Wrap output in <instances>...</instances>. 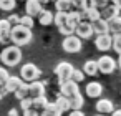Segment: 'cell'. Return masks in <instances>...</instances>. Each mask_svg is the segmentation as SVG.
Here are the masks:
<instances>
[{
  "label": "cell",
  "instance_id": "ffe728a7",
  "mask_svg": "<svg viewBox=\"0 0 121 116\" xmlns=\"http://www.w3.org/2000/svg\"><path fill=\"white\" fill-rule=\"evenodd\" d=\"M83 73H85V76H95L98 73V63H96V60H88L83 65Z\"/></svg>",
  "mask_w": 121,
  "mask_h": 116
},
{
  "label": "cell",
  "instance_id": "d6a6232c",
  "mask_svg": "<svg viewBox=\"0 0 121 116\" xmlns=\"http://www.w3.org/2000/svg\"><path fill=\"white\" fill-rule=\"evenodd\" d=\"M60 30V33L63 35V37H70V35H75V27H71L70 23H66V25H63L61 28H58Z\"/></svg>",
  "mask_w": 121,
  "mask_h": 116
},
{
  "label": "cell",
  "instance_id": "836d02e7",
  "mask_svg": "<svg viewBox=\"0 0 121 116\" xmlns=\"http://www.w3.org/2000/svg\"><path fill=\"white\" fill-rule=\"evenodd\" d=\"M108 4H109V0H90V7H95L98 10L104 9Z\"/></svg>",
  "mask_w": 121,
  "mask_h": 116
},
{
  "label": "cell",
  "instance_id": "d6986e66",
  "mask_svg": "<svg viewBox=\"0 0 121 116\" xmlns=\"http://www.w3.org/2000/svg\"><path fill=\"white\" fill-rule=\"evenodd\" d=\"M53 4H55V10L61 13H70L73 10L71 0H53Z\"/></svg>",
  "mask_w": 121,
  "mask_h": 116
},
{
  "label": "cell",
  "instance_id": "9a60e30c",
  "mask_svg": "<svg viewBox=\"0 0 121 116\" xmlns=\"http://www.w3.org/2000/svg\"><path fill=\"white\" fill-rule=\"evenodd\" d=\"M22 85H23V80H22L20 76H9V80H7V83L4 85V88H5L7 93H15Z\"/></svg>",
  "mask_w": 121,
  "mask_h": 116
},
{
  "label": "cell",
  "instance_id": "7c38bea8",
  "mask_svg": "<svg viewBox=\"0 0 121 116\" xmlns=\"http://www.w3.org/2000/svg\"><path fill=\"white\" fill-rule=\"evenodd\" d=\"M96 113L98 114H111L113 111H114V104H113V101L111 99H106V98H101V99H98V103H96Z\"/></svg>",
  "mask_w": 121,
  "mask_h": 116
},
{
  "label": "cell",
  "instance_id": "74e56055",
  "mask_svg": "<svg viewBox=\"0 0 121 116\" xmlns=\"http://www.w3.org/2000/svg\"><path fill=\"white\" fill-rule=\"evenodd\" d=\"M7 20H9V23H10L12 27H17V25H20V17H18V15H15V13H13V15H10Z\"/></svg>",
  "mask_w": 121,
  "mask_h": 116
},
{
  "label": "cell",
  "instance_id": "c3c4849f",
  "mask_svg": "<svg viewBox=\"0 0 121 116\" xmlns=\"http://www.w3.org/2000/svg\"><path fill=\"white\" fill-rule=\"evenodd\" d=\"M2 98H4V95H2V93H0V99H2Z\"/></svg>",
  "mask_w": 121,
  "mask_h": 116
},
{
  "label": "cell",
  "instance_id": "60d3db41",
  "mask_svg": "<svg viewBox=\"0 0 121 116\" xmlns=\"http://www.w3.org/2000/svg\"><path fill=\"white\" fill-rule=\"evenodd\" d=\"M68 116H85V114H83V111H81V109H71Z\"/></svg>",
  "mask_w": 121,
  "mask_h": 116
},
{
  "label": "cell",
  "instance_id": "4dcf8cb0",
  "mask_svg": "<svg viewBox=\"0 0 121 116\" xmlns=\"http://www.w3.org/2000/svg\"><path fill=\"white\" fill-rule=\"evenodd\" d=\"M70 104H71V109H81V106L85 104L83 95L80 93V95H76L75 98H71V99H70Z\"/></svg>",
  "mask_w": 121,
  "mask_h": 116
},
{
  "label": "cell",
  "instance_id": "484cf974",
  "mask_svg": "<svg viewBox=\"0 0 121 116\" xmlns=\"http://www.w3.org/2000/svg\"><path fill=\"white\" fill-rule=\"evenodd\" d=\"M53 23H55L58 28H61L63 25H66V23H68V13L56 12V13H55V17H53Z\"/></svg>",
  "mask_w": 121,
  "mask_h": 116
},
{
  "label": "cell",
  "instance_id": "f6af8a7d",
  "mask_svg": "<svg viewBox=\"0 0 121 116\" xmlns=\"http://www.w3.org/2000/svg\"><path fill=\"white\" fill-rule=\"evenodd\" d=\"M38 2H40L42 5H45V4H50V2H52V0H38Z\"/></svg>",
  "mask_w": 121,
  "mask_h": 116
},
{
  "label": "cell",
  "instance_id": "b9f144b4",
  "mask_svg": "<svg viewBox=\"0 0 121 116\" xmlns=\"http://www.w3.org/2000/svg\"><path fill=\"white\" fill-rule=\"evenodd\" d=\"M109 4H111V5H114L118 10H121V0H109Z\"/></svg>",
  "mask_w": 121,
  "mask_h": 116
},
{
  "label": "cell",
  "instance_id": "ac0fdd59",
  "mask_svg": "<svg viewBox=\"0 0 121 116\" xmlns=\"http://www.w3.org/2000/svg\"><path fill=\"white\" fill-rule=\"evenodd\" d=\"M81 13H83V20H86V22H90V23H93V22H96V20L101 18L99 10L95 9V7H88V9H86L85 12H81Z\"/></svg>",
  "mask_w": 121,
  "mask_h": 116
},
{
  "label": "cell",
  "instance_id": "bcb514c9",
  "mask_svg": "<svg viewBox=\"0 0 121 116\" xmlns=\"http://www.w3.org/2000/svg\"><path fill=\"white\" fill-rule=\"evenodd\" d=\"M118 66H119V70H121V55H119V58H118Z\"/></svg>",
  "mask_w": 121,
  "mask_h": 116
},
{
  "label": "cell",
  "instance_id": "ba28073f",
  "mask_svg": "<svg viewBox=\"0 0 121 116\" xmlns=\"http://www.w3.org/2000/svg\"><path fill=\"white\" fill-rule=\"evenodd\" d=\"M95 47L99 52H108L113 48V37L109 33H103V35H96L95 38Z\"/></svg>",
  "mask_w": 121,
  "mask_h": 116
},
{
  "label": "cell",
  "instance_id": "681fc988",
  "mask_svg": "<svg viewBox=\"0 0 121 116\" xmlns=\"http://www.w3.org/2000/svg\"><path fill=\"white\" fill-rule=\"evenodd\" d=\"M23 2H27V0H23Z\"/></svg>",
  "mask_w": 121,
  "mask_h": 116
},
{
  "label": "cell",
  "instance_id": "30bf717a",
  "mask_svg": "<svg viewBox=\"0 0 121 116\" xmlns=\"http://www.w3.org/2000/svg\"><path fill=\"white\" fill-rule=\"evenodd\" d=\"M45 96V85L40 83V81H33V83H28V99H38Z\"/></svg>",
  "mask_w": 121,
  "mask_h": 116
},
{
  "label": "cell",
  "instance_id": "d590c367",
  "mask_svg": "<svg viewBox=\"0 0 121 116\" xmlns=\"http://www.w3.org/2000/svg\"><path fill=\"white\" fill-rule=\"evenodd\" d=\"M113 50L118 55H121V33L116 35V37H113Z\"/></svg>",
  "mask_w": 121,
  "mask_h": 116
},
{
  "label": "cell",
  "instance_id": "7dc6e473",
  "mask_svg": "<svg viewBox=\"0 0 121 116\" xmlns=\"http://www.w3.org/2000/svg\"><path fill=\"white\" fill-rule=\"evenodd\" d=\"M95 116H108V114H98V113H96V114H95Z\"/></svg>",
  "mask_w": 121,
  "mask_h": 116
},
{
  "label": "cell",
  "instance_id": "6da1fadb",
  "mask_svg": "<svg viewBox=\"0 0 121 116\" xmlns=\"http://www.w3.org/2000/svg\"><path fill=\"white\" fill-rule=\"evenodd\" d=\"M32 38H33V33H32L30 28H25V27H22V25L12 27V33H10V42H12V45L22 48V47L28 45V43L32 42Z\"/></svg>",
  "mask_w": 121,
  "mask_h": 116
},
{
  "label": "cell",
  "instance_id": "7bdbcfd3",
  "mask_svg": "<svg viewBox=\"0 0 121 116\" xmlns=\"http://www.w3.org/2000/svg\"><path fill=\"white\" fill-rule=\"evenodd\" d=\"M9 116H18V109H17V108H12V109L9 111Z\"/></svg>",
  "mask_w": 121,
  "mask_h": 116
},
{
  "label": "cell",
  "instance_id": "f1b7e54d",
  "mask_svg": "<svg viewBox=\"0 0 121 116\" xmlns=\"http://www.w3.org/2000/svg\"><path fill=\"white\" fill-rule=\"evenodd\" d=\"M15 98L18 99V101H22V99H25V98H28V83H23L15 93Z\"/></svg>",
  "mask_w": 121,
  "mask_h": 116
},
{
  "label": "cell",
  "instance_id": "e575fe53",
  "mask_svg": "<svg viewBox=\"0 0 121 116\" xmlns=\"http://www.w3.org/2000/svg\"><path fill=\"white\" fill-rule=\"evenodd\" d=\"M71 80H73L75 83L85 81V73H83V70H76V68H75V71H73V75H71Z\"/></svg>",
  "mask_w": 121,
  "mask_h": 116
},
{
  "label": "cell",
  "instance_id": "7402d4cb",
  "mask_svg": "<svg viewBox=\"0 0 121 116\" xmlns=\"http://www.w3.org/2000/svg\"><path fill=\"white\" fill-rule=\"evenodd\" d=\"M91 25H93V33H96V35H103V33H108V22H106V20L99 18V20L93 22Z\"/></svg>",
  "mask_w": 121,
  "mask_h": 116
},
{
  "label": "cell",
  "instance_id": "ee69618b",
  "mask_svg": "<svg viewBox=\"0 0 121 116\" xmlns=\"http://www.w3.org/2000/svg\"><path fill=\"white\" fill-rule=\"evenodd\" d=\"M109 116H121V109H114V111H113Z\"/></svg>",
  "mask_w": 121,
  "mask_h": 116
},
{
  "label": "cell",
  "instance_id": "e0dca14e",
  "mask_svg": "<svg viewBox=\"0 0 121 116\" xmlns=\"http://www.w3.org/2000/svg\"><path fill=\"white\" fill-rule=\"evenodd\" d=\"M108 33L111 37H116V35L121 33V15H118V17H114L113 20L108 22Z\"/></svg>",
  "mask_w": 121,
  "mask_h": 116
},
{
  "label": "cell",
  "instance_id": "7a4b0ae2",
  "mask_svg": "<svg viewBox=\"0 0 121 116\" xmlns=\"http://www.w3.org/2000/svg\"><path fill=\"white\" fill-rule=\"evenodd\" d=\"M0 61L7 66H17L22 61V48L15 45H9L0 53Z\"/></svg>",
  "mask_w": 121,
  "mask_h": 116
},
{
  "label": "cell",
  "instance_id": "8d00e7d4",
  "mask_svg": "<svg viewBox=\"0 0 121 116\" xmlns=\"http://www.w3.org/2000/svg\"><path fill=\"white\" fill-rule=\"evenodd\" d=\"M9 71L5 70V68H2V66H0V86H4L5 83H7V80H9Z\"/></svg>",
  "mask_w": 121,
  "mask_h": 116
},
{
  "label": "cell",
  "instance_id": "cb8c5ba5",
  "mask_svg": "<svg viewBox=\"0 0 121 116\" xmlns=\"http://www.w3.org/2000/svg\"><path fill=\"white\" fill-rule=\"evenodd\" d=\"M81 22H83V13H81V12H78V10H71V12L68 13V23H70L71 27L76 28Z\"/></svg>",
  "mask_w": 121,
  "mask_h": 116
},
{
  "label": "cell",
  "instance_id": "4fadbf2b",
  "mask_svg": "<svg viewBox=\"0 0 121 116\" xmlns=\"http://www.w3.org/2000/svg\"><path fill=\"white\" fill-rule=\"evenodd\" d=\"M10 33H12V25L9 23L7 18L0 20V43H9L10 42Z\"/></svg>",
  "mask_w": 121,
  "mask_h": 116
},
{
  "label": "cell",
  "instance_id": "9c48e42d",
  "mask_svg": "<svg viewBox=\"0 0 121 116\" xmlns=\"http://www.w3.org/2000/svg\"><path fill=\"white\" fill-rule=\"evenodd\" d=\"M75 35L81 40H88V38H91L93 37V25L90 23V22H86V20H83L76 28H75Z\"/></svg>",
  "mask_w": 121,
  "mask_h": 116
},
{
  "label": "cell",
  "instance_id": "5bb4252c",
  "mask_svg": "<svg viewBox=\"0 0 121 116\" xmlns=\"http://www.w3.org/2000/svg\"><path fill=\"white\" fill-rule=\"evenodd\" d=\"M85 91H86V96H90V98H99L103 93V85L98 81H90L86 85Z\"/></svg>",
  "mask_w": 121,
  "mask_h": 116
},
{
  "label": "cell",
  "instance_id": "f546056e",
  "mask_svg": "<svg viewBox=\"0 0 121 116\" xmlns=\"http://www.w3.org/2000/svg\"><path fill=\"white\" fill-rule=\"evenodd\" d=\"M17 7V0H0V10L4 12H12Z\"/></svg>",
  "mask_w": 121,
  "mask_h": 116
},
{
  "label": "cell",
  "instance_id": "8fae6325",
  "mask_svg": "<svg viewBox=\"0 0 121 116\" xmlns=\"http://www.w3.org/2000/svg\"><path fill=\"white\" fill-rule=\"evenodd\" d=\"M42 12H43V5L38 2V0H27L25 2V15H30V17L35 18Z\"/></svg>",
  "mask_w": 121,
  "mask_h": 116
},
{
  "label": "cell",
  "instance_id": "5b68a950",
  "mask_svg": "<svg viewBox=\"0 0 121 116\" xmlns=\"http://www.w3.org/2000/svg\"><path fill=\"white\" fill-rule=\"evenodd\" d=\"M96 63H98V71L103 75H111L118 68V61L109 55H103L101 58L96 60Z\"/></svg>",
  "mask_w": 121,
  "mask_h": 116
},
{
  "label": "cell",
  "instance_id": "2e32d148",
  "mask_svg": "<svg viewBox=\"0 0 121 116\" xmlns=\"http://www.w3.org/2000/svg\"><path fill=\"white\" fill-rule=\"evenodd\" d=\"M99 13H101V18H103V20L109 22V20H113L114 17H118V15H119V10H118L114 5L108 4L104 9H101V10H99Z\"/></svg>",
  "mask_w": 121,
  "mask_h": 116
},
{
  "label": "cell",
  "instance_id": "ab89813d",
  "mask_svg": "<svg viewBox=\"0 0 121 116\" xmlns=\"http://www.w3.org/2000/svg\"><path fill=\"white\" fill-rule=\"evenodd\" d=\"M22 116H40V113H38L37 109H33V108H30V109H27V111H23V113H22Z\"/></svg>",
  "mask_w": 121,
  "mask_h": 116
},
{
  "label": "cell",
  "instance_id": "8992f818",
  "mask_svg": "<svg viewBox=\"0 0 121 116\" xmlns=\"http://www.w3.org/2000/svg\"><path fill=\"white\" fill-rule=\"evenodd\" d=\"M61 47H63V50H65L66 53H78V52L81 50L83 43H81V40H80L76 35H70V37H65V38H63Z\"/></svg>",
  "mask_w": 121,
  "mask_h": 116
},
{
  "label": "cell",
  "instance_id": "83f0119b",
  "mask_svg": "<svg viewBox=\"0 0 121 116\" xmlns=\"http://www.w3.org/2000/svg\"><path fill=\"white\" fill-rule=\"evenodd\" d=\"M71 5H73V10L85 12L90 7V0H71Z\"/></svg>",
  "mask_w": 121,
  "mask_h": 116
},
{
  "label": "cell",
  "instance_id": "1f68e13d",
  "mask_svg": "<svg viewBox=\"0 0 121 116\" xmlns=\"http://www.w3.org/2000/svg\"><path fill=\"white\" fill-rule=\"evenodd\" d=\"M33 23H35V20H33V17H30V15H23V17H20V25H22V27L32 30Z\"/></svg>",
  "mask_w": 121,
  "mask_h": 116
},
{
  "label": "cell",
  "instance_id": "277c9868",
  "mask_svg": "<svg viewBox=\"0 0 121 116\" xmlns=\"http://www.w3.org/2000/svg\"><path fill=\"white\" fill-rule=\"evenodd\" d=\"M73 71H75V66H73L70 61H61V63H58V65L55 66V75H56L60 85L65 83V81H68V80H71Z\"/></svg>",
  "mask_w": 121,
  "mask_h": 116
},
{
  "label": "cell",
  "instance_id": "3957f363",
  "mask_svg": "<svg viewBox=\"0 0 121 116\" xmlns=\"http://www.w3.org/2000/svg\"><path fill=\"white\" fill-rule=\"evenodd\" d=\"M42 75V70L33 65V63H25L22 68H20V78L23 80V83H33V81H38Z\"/></svg>",
  "mask_w": 121,
  "mask_h": 116
},
{
  "label": "cell",
  "instance_id": "603a6c76",
  "mask_svg": "<svg viewBox=\"0 0 121 116\" xmlns=\"http://www.w3.org/2000/svg\"><path fill=\"white\" fill-rule=\"evenodd\" d=\"M53 12H50V10H43L40 15H38V23L40 25H43V27H48V25H52L53 23Z\"/></svg>",
  "mask_w": 121,
  "mask_h": 116
},
{
  "label": "cell",
  "instance_id": "44dd1931",
  "mask_svg": "<svg viewBox=\"0 0 121 116\" xmlns=\"http://www.w3.org/2000/svg\"><path fill=\"white\" fill-rule=\"evenodd\" d=\"M55 106L60 109V113H66V111H71V104H70V99L65 98V96H58L55 99Z\"/></svg>",
  "mask_w": 121,
  "mask_h": 116
},
{
  "label": "cell",
  "instance_id": "4316f807",
  "mask_svg": "<svg viewBox=\"0 0 121 116\" xmlns=\"http://www.w3.org/2000/svg\"><path fill=\"white\" fill-rule=\"evenodd\" d=\"M48 103H50V101L47 99V96H42V98H38V99H33V101H32V108H33V109H37V111L40 113L42 109H45V108H47V104H48Z\"/></svg>",
  "mask_w": 121,
  "mask_h": 116
},
{
  "label": "cell",
  "instance_id": "52a82bcc",
  "mask_svg": "<svg viewBox=\"0 0 121 116\" xmlns=\"http://www.w3.org/2000/svg\"><path fill=\"white\" fill-rule=\"evenodd\" d=\"M60 95L65 96V98H68V99L75 98L76 95H80V86H78V83H75L73 80H68V81L61 83V85H60Z\"/></svg>",
  "mask_w": 121,
  "mask_h": 116
},
{
  "label": "cell",
  "instance_id": "f35d334b",
  "mask_svg": "<svg viewBox=\"0 0 121 116\" xmlns=\"http://www.w3.org/2000/svg\"><path fill=\"white\" fill-rule=\"evenodd\" d=\"M20 108H22V111H27V109H30V108H32V99H28V98L22 99V101H20Z\"/></svg>",
  "mask_w": 121,
  "mask_h": 116
},
{
  "label": "cell",
  "instance_id": "d4e9b609",
  "mask_svg": "<svg viewBox=\"0 0 121 116\" xmlns=\"http://www.w3.org/2000/svg\"><path fill=\"white\" fill-rule=\"evenodd\" d=\"M40 116H61L60 109L55 106V103H48L45 109L40 111Z\"/></svg>",
  "mask_w": 121,
  "mask_h": 116
}]
</instances>
